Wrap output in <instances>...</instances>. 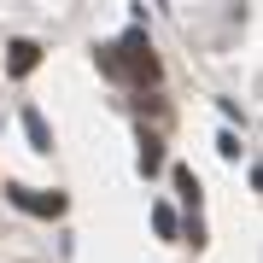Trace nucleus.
Masks as SVG:
<instances>
[{
  "mask_svg": "<svg viewBox=\"0 0 263 263\" xmlns=\"http://www.w3.org/2000/svg\"><path fill=\"white\" fill-rule=\"evenodd\" d=\"M12 199H18L24 211H41V216H59V211H65V199H59V193L47 199V193H29V187H12Z\"/></svg>",
  "mask_w": 263,
  "mask_h": 263,
  "instance_id": "f257e3e1",
  "label": "nucleus"
},
{
  "mask_svg": "<svg viewBox=\"0 0 263 263\" xmlns=\"http://www.w3.org/2000/svg\"><path fill=\"white\" fill-rule=\"evenodd\" d=\"M35 59H41V47H35V41H18V47H12V70H35Z\"/></svg>",
  "mask_w": 263,
  "mask_h": 263,
  "instance_id": "f03ea898",
  "label": "nucleus"
},
{
  "mask_svg": "<svg viewBox=\"0 0 263 263\" xmlns=\"http://www.w3.org/2000/svg\"><path fill=\"white\" fill-rule=\"evenodd\" d=\"M24 129H29V141H35L41 152H47V123H41L35 111H24Z\"/></svg>",
  "mask_w": 263,
  "mask_h": 263,
  "instance_id": "7ed1b4c3",
  "label": "nucleus"
}]
</instances>
